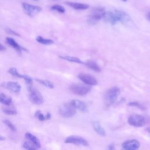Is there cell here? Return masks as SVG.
Instances as JSON below:
<instances>
[{
	"label": "cell",
	"instance_id": "obj_1",
	"mask_svg": "<svg viewBox=\"0 0 150 150\" xmlns=\"http://www.w3.org/2000/svg\"><path fill=\"white\" fill-rule=\"evenodd\" d=\"M102 18L105 22L112 25L118 22H121L125 25L131 22V18L127 13L117 9L113 11H105Z\"/></svg>",
	"mask_w": 150,
	"mask_h": 150
},
{
	"label": "cell",
	"instance_id": "obj_2",
	"mask_svg": "<svg viewBox=\"0 0 150 150\" xmlns=\"http://www.w3.org/2000/svg\"><path fill=\"white\" fill-rule=\"evenodd\" d=\"M120 93V90L117 87H112L109 88L104 95V103L107 106L112 104L117 99Z\"/></svg>",
	"mask_w": 150,
	"mask_h": 150
},
{
	"label": "cell",
	"instance_id": "obj_3",
	"mask_svg": "<svg viewBox=\"0 0 150 150\" xmlns=\"http://www.w3.org/2000/svg\"><path fill=\"white\" fill-rule=\"evenodd\" d=\"M105 12L104 8L98 7L93 8L91 14L88 16V19L87 22L90 25H95L98 21H100L103 16V14Z\"/></svg>",
	"mask_w": 150,
	"mask_h": 150
},
{
	"label": "cell",
	"instance_id": "obj_4",
	"mask_svg": "<svg viewBox=\"0 0 150 150\" xmlns=\"http://www.w3.org/2000/svg\"><path fill=\"white\" fill-rule=\"evenodd\" d=\"M76 109L71 104V103H65L62 104L59 108L60 114L65 118L71 117L75 115Z\"/></svg>",
	"mask_w": 150,
	"mask_h": 150
},
{
	"label": "cell",
	"instance_id": "obj_5",
	"mask_svg": "<svg viewBox=\"0 0 150 150\" xmlns=\"http://www.w3.org/2000/svg\"><path fill=\"white\" fill-rule=\"evenodd\" d=\"M128 122L132 126L141 127L145 125V118L143 115L139 114H132L128 117Z\"/></svg>",
	"mask_w": 150,
	"mask_h": 150
},
{
	"label": "cell",
	"instance_id": "obj_6",
	"mask_svg": "<svg viewBox=\"0 0 150 150\" xmlns=\"http://www.w3.org/2000/svg\"><path fill=\"white\" fill-rule=\"evenodd\" d=\"M70 90L75 94L84 96L91 90V87L81 84H73L70 87Z\"/></svg>",
	"mask_w": 150,
	"mask_h": 150
},
{
	"label": "cell",
	"instance_id": "obj_7",
	"mask_svg": "<svg viewBox=\"0 0 150 150\" xmlns=\"http://www.w3.org/2000/svg\"><path fill=\"white\" fill-rule=\"evenodd\" d=\"M29 100L34 104L39 105L43 103V98L40 93L37 90L36 88L31 87L29 89Z\"/></svg>",
	"mask_w": 150,
	"mask_h": 150
},
{
	"label": "cell",
	"instance_id": "obj_8",
	"mask_svg": "<svg viewBox=\"0 0 150 150\" xmlns=\"http://www.w3.org/2000/svg\"><path fill=\"white\" fill-rule=\"evenodd\" d=\"M22 8L25 13L29 16H34L42 11V8L40 6L26 3L22 4Z\"/></svg>",
	"mask_w": 150,
	"mask_h": 150
},
{
	"label": "cell",
	"instance_id": "obj_9",
	"mask_svg": "<svg viewBox=\"0 0 150 150\" xmlns=\"http://www.w3.org/2000/svg\"><path fill=\"white\" fill-rule=\"evenodd\" d=\"M64 142L65 143H67V144H73L76 145L85 146H88L89 145L88 142L84 138L79 136H76V135H71L67 137L65 139Z\"/></svg>",
	"mask_w": 150,
	"mask_h": 150
},
{
	"label": "cell",
	"instance_id": "obj_10",
	"mask_svg": "<svg viewBox=\"0 0 150 150\" xmlns=\"http://www.w3.org/2000/svg\"><path fill=\"white\" fill-rule=\"evenodd\" d=\"M78 77L83 83L90 86H95L98 84L97 79L90 74L86 73H80L78 75Z\"/></svg>",
	"mask_w": 150,
	"mask_h": 150
},
{
	"label": "cell",
	"instance_id": "obj_11",
	"mask_svg": "<svg viewBox=\"0 0 150 150\" xmlns=\"http://www.w3.org/2000/svg\"><path fill=\"white\" fill-rule=\"evenodd\" d=\"M8 71L11 74H12L13 76L23 79L25 80L26 84L29 86V88L32 87V84L33 81H32V79H31V77H30L29 76H28L27 75L21 74L19 73L15 68H11L8 70Z\"/></svg>",
	"mask_w": 150,
	"mask_h": 150
},
{
	"label": "cell",
	"instance_id": "obj_12",
	"mask_svg": "<svg viewBox=\"0 0 150 150\" xmlns=\"http://www.w3.org/2000/svg\"><path fill=\"white\" fill-rule=\"evenodd\" d=\"M140 146L139 142L137 139H129L124 142L122 144L123 149L126 150H135Z\"/></svg>",
	"mask_w": 150,
	"mask_h": 150
},
{
	"label": "cell",
	"instance_id": "obj_13",
	"mask_svg": "<svg viewBox=\"0 0 150 150\" xmlns=\"http://www.w3.org/2000/svg\"><path fill=\"white\" fill-rule=\"evenodd\" d=\"M71 104L76 109L81 112H87L88 107L86 103L79 100H74L70 102Z\"/></svg>",
	"mask_w": 150,
	"mask_h": 150
},
{
	"label": "cell",
	"instance_id": "obj_14",
	"mask_svg": "<svg viewBox=\"0 0 150 150\" xmlns=\"http://www.w3.org/2000/svg\"><path fill=\"white\" fill-rule=\"evenodd\" d=\"M5 86L6 88L13 93H19L21 89V85L18 83L14 81L8 82L5 84Z\"/></svg>",
	"mask_w": 150,
	"mask_h": 150
},
{
	"label": "cell",
	"instance_id": "obj_15",
	"mask_svg": "<svg viewBox=\"0 0 150 150\" xmlns=\"http://www.w3.org/2000/svg\"><path fill=\"white\" fill-rule=\"evenodd\" d=\"M65 4L77 10H85L89 8V5L88 4H85L76 3V2H65Z\"/></svg>",
	"mask_w": 150,
	"mask_h": 150
},
{
	"label": "cell",
	"instance_id": "obj_16",
	"mask_svg": "<svg viewBox=\"0 0 150 150\" xmlns=\"http://www.w3.org/2000/svg\"><path fill=\"white\" fill-rule=\"evenodd\" d=\"M6 42L9 45L12 46L13 48H14L15 50H16L18 52H21L22 50L27 51V50L26 49L21 46L13 39H12L11 38H6Z\"/></svg>",
	"mask_w": 150,
	"mask_h": 150
},
{
	"label": "cell",
	"instance_id": "obj_17",
	"mask_svg": "<svg viewBox=\"0 0 150 150\" xmlns=\"http://www.w3.org/2000/svg\"><path fill=\"white\" fill-rule=\"evenodd\" d=\"M87 67L90 69L91 70L96 71V72H100L101 71V68L98 65L97 63L93 60H87L84 63H83Z\"/></svg>",
	"mask_w": 150,
	"mask_h": 150
},
{
	"label": "cell",
	"instance_id": "obj_18",
	"mask_svg": "<svg viewBox=\"0 0 150 150\" xmlns=\"http://www.w3.org/2000/svg\"><path fill=\"white\" fill-rule=\"evenodd\" d=\"M93 127L94 129V131L100 135L104 137L105 135V132L104 129V128L102 127L101 124L98 121H94L92 123Z\"/></svg>",
	"mask_w": 150,
	"mask_h": 150
},
{
	"label": "cell",
	"instance_id": "obj_19",
	"mask_svg": "<svg viewBox=\"0 0 150 150\" xmlns=\"http://www.w3.org/2000/svg\"><path fill=\"white\" fill-rule=\"evenodd\" d=\"M25 137L28 140L32 142L37 147V148H40V142L39 139L36 136L32 135L29 132H26L25 134Z\"/></svg>",
	"mask_w": 150,
	"mask_h": 150
},
{
	"label": "cell",
	"instance_id": "obj_20",
	"mask_svg": "<svg viewBox=\"0 0 150 150\" xmlns=\"http://www.w3.org/2000/svg\"><path fill=\"white\" fill-rule=\"evenodd\" d=\"M59 57L63 60H66L70 62H73L76 63H83V62L80 59L74 56H67V55H62V56H59Z\"/></svg>",
	"mask_w": 150,
	"mask_h": 150
},
{
	"label": "cell",
	"instance_id": "obj_21",
	"mask_svg": "<svg viewBox=\"0 0 150 150\" xmlns=\"http://www.w3.org/2000/svg\"><path fill=\"white\" fill-rule=\"evenodd\" d=\"M11 102H12V98L4 94V93H0V103H1L8 105H10Z\"/></svg>",
	"mask_w": 150,
	"mask_h": 150
},
{
	"label": "cell",
	"instance_id": "obj_22",
	"mask_svg": "<svg viewBox=\"0 0 150 150\" xmlns=\"http://www.w3.org/2000/svg\"><path fill=\"white\" fill-rule=\"evenodd\" d=\"M36 40L40 43L43 44V45H52L54 43V42L51 40V39H45L42 36H38L36 37Z\"/></svg>",
	"mask_w": 150,
	"mask_h": 150
},
{
	"label": "cell",
	"instance_id": "obj_23",
	"mask_svg": "<svg viewBox=\"0 0 150 150\" xmlns=\"http://www.w3.org/2000/svg\"><path fill=\"white\" fill-rule=\"evenodd\" d=\"M36 80L40 84H41L42 85L45 86V87H47L48 88H53L54 87V85L53 84L49 81V80H41V79H36Z\"/></svg>",
	"mask_w": 150,
	"mask_h": 150
},
{
	"label": "cell",
	"instance_id": "obj_24",
	"mask_svg": "<svg viewBox=\"0 0 150 150\" xmlns=\"http://www.w3.org/2000/svg\"><path fill=\"white\" fill-rule=\"evenodd\" d=\"M23 147L29 150H35L37 149V147L30 141L24 142V144H23Z\"/></svg>",
	"mask_w": 150,
	"mask_h": 150
},
{
	"label": "cell",
	"instance_id": "obj_25",
	"mask_svg": "<svg viewBox=\"0 0 150 150\" xmlns=\"http://www.w3.org/2000/svg\"><path fill=\"white\" fill-rule=\"evenodd\" d=\"M4 123L13 132H16V128L15 127V125L9 121L8 120H5L4 121Z\"/></svg>",
	"mask_w": 150,
	"mask_h": 150
},
{
	"label": "cell",
	"instance_id": "obj_26",
	"mask_svg": "<svg viewBox=\"0 0 150 150\" xmlns=\"http://www.w3.org/2000/svg\"><path fill=\"white\" fill-rule=\"evenodd\" d=\"M51 9L54 11H56L59 13H64L65 12V9L61 5H54L51 7Z\"/></svg>",
	"mask_w": 150,
	"mask_h": 150
},
{
	"label": "cell",
	"instance_id": "obj_27",
	"mask_svg": "<svg viewBox=\"0 0 150 150\" xmlns=\"http://www.w3.org/2000/svg\"><path fill=\"white\" fill-rule=\"evenodd\" d=\"M2 111L5 114H8V115H15L17 113L16 111L14 109H12V108H3Z\"/></svg>",
	"mask_w": 150,
	"mask_h": 150
},
{
	"label": "cell",
	"instance_id": "obj_28",
	"mask_svg": "<svg viewBox=\"0 0 150 150\" xmlns=\"http://www.w3.org/2000/svg\"><path fill=\"white\" fill-rule=\"evenodd\" d=\"M35 116L36 117H37L40 121H43L44 120H46V118H45V115H44L40 110H38L35 112Z\"/></svg>",
	"mask_w": 150,
	"mask_h": 150
},
{
	"label": "cell",
	"instance_id": "obj_29",
	"mask_svg": "<svg viewBox=\"0 0 150 150\" xmlns=\"http://www.w3.org/2000/svg\"><path fill=\"white\" fill-rule=\"evenodd\" d=\"M128 105L129 106L136 107L142 109V110H143V109H144V108H144V107L142 104H141V103H138V102H136V101H134V102H129V103H128Z\"/></svg>",
	"mask_w": 150,
	"mask_h": 150
},
{
	"label": "cell",
	"instance_id": "obj_30",
	"mask_svg": "<svg viewBox=\"0 0 150 150\" xmlns=\"http://www.w3.org/2000/svg\"><path fill=\"white\" fill-rule=\"evenodd\" d=\"M6 31L7 33H9V34H11V35H15V36H20L19 34H18V33H16V32L13 31V30H12V29H9V28H6Z\"/></svg>",
	"mask_w": 150,
	"mask_h": 150
},
{
	"label": "cell",
	"instance_id": "obj_31",
	"mask_svg": "<svg viewBox=\"0 0 150 150\" xmlns=\"http://www.w3.org/2000/svg\"><path fill=\"white\" fill-rule=\"evenodd\" d=\"M50 117H51V115H50V114L49 112H47V114L45 115L46 120H49V119L50 118Z\"/></svg>",
	"mask_w": 150,
	"mask_h": 150
},
{
	"label": "cell",
	"instance_id": "obj_32",
	"mask_svg": "<svg viewBox=\"0 0 150 150\" xmlns=\"http://www.w3.org/2000/svg\"><path fill=\"white\" fill-rule=\"evenodd\" d=\"M5 50V47L0 43V51H4Z\"/></svg>",
	"mask_w": 150,
	"mask_h": 150
},
{
	"label": "cell",
	"instance_id": "obj_33",
	"mask_svg": "<svg viewBox=\"0 0 150 150\" xmlns=\"http://www.w3.org/2000/svg\"><path fill=\"white\" fill-rule=\"evenodd\" d=\"M146 18L149 21H150V12L146 14Z\"/></svg>",
	"mask_w": 150,
	"mask_h": 150
},
{
	"label": "cell",
	"instance_id": "obj_34",
	"mask_svg": "<svg viewBox=\"0 0 150 150\" xmlns=\"http://www.w3.org/2000/svg\"><path fill=\"white\" fill-rule=\"evenodd\" d=\"M5 139V138L2 135H0V141H4Z\"/></svg>",
	"mask_w": 150,
	"mask_h": 150
},
{
	"label": "cell",
	"instance_id": "obj_35",
	"mask_svg": "<svg viewBox=\"0 0 150 150\" xmlns=\"http://www.w3.org/2000/svg\"><path fill=\"white\" fill-rule=\"evenodd\" d=\"M146 131H147V132H148V134L150 135V128H147V129H146Z\"/></svg>",
	"mask_w": 150,
	"mask_h": 150
},
{
	"label": "cell",
	"instance_id": "obj_36",
	"mask_svg": "<svg viewBox=\"0 0 150 150\" xmlns=\"http://www.w3.org/2000/svg\"><path fill=\"white\" fill-rule=\"evenodd\" d=\"M122 1H124V2H127V0H122Z\"/></svg>",
	"mask_w": 150,
	"mask_h": 150
},
{
	"label": "cell",
	"instance_id": "obj_37",
	"mask_svg": "<svg viewBox=\"0 0 150 150\" xmlns=\"http://www.w3.org/2000/svg\"><path fill=\"white\" fill-rule=\"evenodd\" d=\"M54 1H56V0H54Z\"/></svg>",
	"mask_w": 150,
	"mask_h": 150
},
{
	"label": "cell",
	"instance_id": "obj_38",
	"mask_svg": "<svg viewBox=\"0 0 150 150\" xmlns=\"http://www.w3.org/2000/svg\"><path fill=\"white\" fill-rule=\"evenodd\" d=\"M35 1H36V0H35Z\"/></svg>",
	"mask_w": 150,
	"mask_h": 150
}]
</instances>
